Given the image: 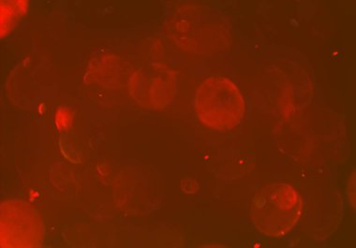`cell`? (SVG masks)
Here are the masks:
<instances>
[{
  "label": "cell",
  "mask_w": 356,
  "mask_h": 248,
  "mask_svg": "<svg viewBox=\"0 0 356 248\" xmlns=\"http://www.w3.org/2000/svg\"><path fill=\"white\" fill-rule=\"evenodd\" d=\"M303 201L298 191L287 184L264 185L252 199L250 217L261 233L272 237L285 235L301 217Z\"/></svg>",
  "instance_id": "obj_1"
},
{
  "label": "cell",
  "mask_w": 356,
  "mask_h": 248,
  "mask_svg": "<svg viewBox=\"0 0 356 248\" xmlns=\"http://www.w3.org/2000/svg\"><path fill=\"white\" fill-rule=\"evenodd\" d=\"M215 85L210 89L207 102H202V106L207 105V109L199 110L200 114L209 112L204 118L209 120V126L225 129L236 126L242 119L245 112V102L238 88L231 81L225 78H215Z\"/></svg>",
  "instance_id": "obj_2"
}]
</instances>
